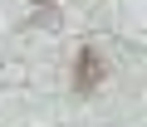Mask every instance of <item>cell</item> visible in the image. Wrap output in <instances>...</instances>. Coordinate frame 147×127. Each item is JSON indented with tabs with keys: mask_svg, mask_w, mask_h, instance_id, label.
Wrapping results in <instances>:
<instances>
[{
	"mask_svg": "<svg viewBox=\"0 0 147 127\" xmlns=\"http://www.w3.org/2000/svg\"><path fill=\"white\" fill-rule=\"evenodd\" d=\"M98 78H103V54L93 44H84L79 49V74H74V93H93Z\"/></svg>",
	"mask_w": 147,
	"mask_h": 127,
	"instance_id": "obj_1",
	"label": "cell"
},
{
	"mask_svg": "<svg viewBox=\"0 0 147 127\" xmlns=\"http://www.w3.org/2000/svg\"><path fill=\"white\" fill-rule=\"evenodd\" d=\"M25 25H34V29H44V25H59V5H44V10H34Z\"/></svg>",
	"mask_w": 147,
	"mask_h": 127,
	"instance_id": "obj_2",
	"label": "cell"
},
{
	"mask_svg": "<svg viewBox=\"0 0 147 127\" xmlns=\"http://www.w3.org/2000/svg\"><path fill=\"white\" fill-rule=\"evenodd\" d=\"M44 5H54V0H39V10H44Z\"/></svg>",
	"mask_w": 147,
	"mask_h": 127,
	"instance_id": "obj_3",
	"label": "cell"
}]
</instances>
